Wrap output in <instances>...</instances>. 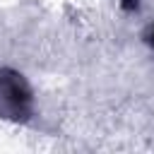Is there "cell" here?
I'll use <instances>...</instances> for the list:
<instances>
[{
    "mask_svg": "<svg viewBox=\"0 0 154 154\" xmlns=\"http://www.w3.org/2000/svg\"><path fill=\"white\" fill-rule=\"evenodd\" d=\"M0 116L14 123H26L34 116V91L22 72L0 67Z\"/></svg>",
    "mask_w": 154,
    "mask_h": 154,
    "instance_id": "obj_1",
    "label": "cell"
},
{
    "mask_svg": "<svg viewBox=\"0 0 154 154\" xmlns=\"http://www.w3.org/2000/svg\"><path fill=\"white\" fill-rule=\"evenodd\" d=\"M142 38H144V43H147V48L154 53V22L144 29V34H142Z\"/></svg>",
    "mask_w": 154,
    "mask_h": 154,
    "instance_id": "obj_2",
    "label": "cell"
},
{
    "mask_svg": "<svg viewBox=\"0 0 154 154\" xmlns=\"http://www.w3.org/2000/svg\"><path fill=\"white\" fill-rule=\"evenodd\" d=\"M120 5H123L125 10H130V12H132V10H137V7H140V0H120Z\"/></svg>",
    "mask_w": 154,
    "mask_h": 154,
    "instance_id": "obj_3",
    "label": "cell"
}]
</instances>
